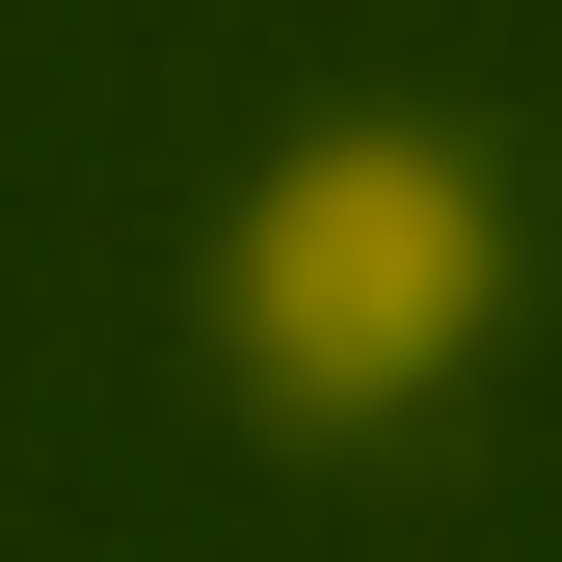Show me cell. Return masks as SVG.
Instances as JSON below:
<instances>
[{"instance_id": "obj_1", "label": "cell", "mask_w": 562, "mask_h": 562, "mask_svg": "<svg viewBox=\"0 0 562 562\" xmlns=\"http://www.w3.org/2000/svg\"><path fill=\"white\" fill-rule=\"evenodd\" d=\"M482 322H509V134H456L429 81H348L215 188V348L322 429L456 402Z\"/></svg>"}]
</instances>
